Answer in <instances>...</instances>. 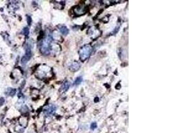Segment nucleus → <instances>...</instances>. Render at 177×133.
Here are the masks:
<instances>
[{"mask_svg":"<svg viewBox=\"0 0 177 133\" xmlns=\"http://www.w3.org/2000/svg\"><path fill=\"white\" fill-rule=\"evenodd\" d=\"M52 38L51 35H47L46 38L42 41L40 45V50L44 55H49L51 51V42Z\"/></svg>","mask_w":177,"mask_h":133,"instance_id":"nucleus-1","label":"nucleus"},{"mask_svg":"<svg viewBox=\"0 0 177 133\" xmlns=\"http://www.w3.org/2000/svg\"><path fill=\"white\" fill-rule=\"evenodd\" d=\"M5 103V98L1 97L0 98V106H2Z\"/></svg>","mask_w":177,"mask_h":133,"instance_id":"nucleus-13","label":"nucleus"},{"mask_svg":"<svg viewBox=\"0 0 177 133\" xmlns=\"http://www.w3.org/2000/svg\"><path fill=\"white\" fill-rule=\"evenodd\" d=\"M27 23H28L29 25H31V17H29V16H27Z\"/></svg>","mask_w":177,"mask_h":133,"instance_id":"nucleus-15","label":"nucleus"},{"mask_svg":"<svg viewBox=\"0 0 177 133\" xmlns=\"http://www.w3.org/2000/svg\"><path fill=\"white\" fill-rule=\"evenodd\" d=\"M22 33L25 36H27L29 33V29L28 27H25L23 28V31H22Z\"/></svg>","mask_w":177,"mask_h":133,"instance_id":"nucleus-12","label":"nucleus"},{"mask_svg":"<svg viewBox=\"0 0 177 133\" xmlns=\"http://www.w3.org/2000/svg\"><path fill=\"white\" fill-rule=\"evenodd\" d=\"M96 126H97L96 123V122H94V123H92V125H91V129H96Z\"/></svg>","mask_w":177,"mask_h":133,"instance_id":"nucleus-14","label":"nucleus"},{"mask_svg":"<svg viewBox=\"0 0 177 133\" xmlns=\"http://www.w3.org/2000/svg\"><path fill=\"white\" fill-rule=\"evenodd\" d=\"M87 10H88V7L85 6L84 4L78 5V6L75 8V12L77 15L84 14L87 12Z\"/></svg>","mask_w":177,"mask_h":133,"instance_id":"nucleus-4","label":"nucleus"},{"mask_svg":"<svg viewBox=\"0 0 177 133\" xmlns=\"http://www.w3.org/2000/svg\"><path fill=\"white\" fill-rule=\"evenodd\" d=\"M92 50V47L90 45H86L82 47L79 51L80 60L82 61H85L90 56Z\"/></svg>","mask_w":177,"mask_h":133,"instance_id":"nucleus-2","label":"nucleus"},{"mask_svg":"<svg viewBox=\"0 0 177 133\" xmlns=\"http://www.w3.org/2000/svg\"><path fill=\"white\" fill-rule=\"evenodd\" d=\"M69 87H70V82L68 81L65 82L62 85L61 90H63V91H66V90H67L68 89Z\"/></svg>","mask_w":177,"mask_h":133,"instance_id":"nucleus-10","label":"nucleus"},{"mask_svg":"<svg viewBox=\"0 0 177 133\" xmlns=\"http://www.w3.org/2000/svg\"><path fill=\"white\" fill-rule=\"evenodd\" d=\"M82 81V77H78L76 78V79L75 80V85H78L79 84H80Z\"/></svg>","mask_w":177,"mask_h":133,"instance_id":"nucleus-11","label":"nucleus"},{"mask_svg":"<svg viewBox=\"0 0 177 133\" xmlns=\"http://www.w3.org/2000/svg\"><path fill=\"white\" fill-rule=\"evenodd\" d=\"M59 30L60 31V33H61L62 35H68V32H69L68 28L64 25L60 26L59 28Z\"/></svg>","mask_w":177,"mask_h":133,"instance_id":"nucleus-9","label":"nucleus"},{"mask_svg":"<svg viewBox=\"0 0 177 133\" xmlns=\"http://www.w3.org/2000/svg\"><path fill=\"white\" fill-rule=\"evenodd\" d=\"M31 57V46L28 45L27 49H26V53L25 55L23 56V57L21 58V64L23 65H25L27 63L29 60L30 59Z\"/></svg>","mask_w":177,"mask_h":133,"instance_id":"nucleus-3","label":"nucleus"},{"mask_svg":"<svg viewBox=\"0 0 177 133\" xmlns=\"http://www.w3.org/2000/svg\"><path fill=\"white\" fill-rule=\"evenodd\" d=\"M16 93V89H12V88H8L5 92V94L7 96H11V97H14Z\"/></svg>","mask_w":177,"mask_h":133,"instance_id":"nucleus-7","label":"nucleus"},{"mask_svg":"<svg viewBox=\"0 0 177 133\" xmlns=\"http://www.w3.org/2000/svg\"><path fill=\"white\" fill-rule=\"evenodd\" d=\"M80 68V63L76 62V61H75V62H73L72 63V65H70V69L71 71L72 72H75L76 71L79 70V69Z\"/></svg>","mask_w":177,"mask_h":133,"instance_id":"nucleus-6","label":"nucleus"},{"mask_svg":"<svg viewBox=\"0 0 177 133\" xmlns=\"http://www.w3.org/2000/svg\"><path fill=\"white\" fill-rule=\"evenodd\" d=\"M19 122L21 126H25L27 124V118H26L24 116L20 117L19 119Z\"/></svg>","mask_w":177,"mask_h":133,"instance_id":"nucleus-8","label":"nucleus"},{"mask_svg":"<svg viewBox=\"0 0 177 133\" xmlns=\"http://www.w3.org/2000/svg\"><path fill=\"white\" fill-rule=\"evenodd\" d=\"M55 111H56V106L54 105H51V106H49L48 107L45 108L44 113H45L47 115H51V114H53L54 113Z\"/></svg>","mask_w":177,"mask_h":133,"instance_id":"nucleus-5","label":"nucleus"}]
</instances>
